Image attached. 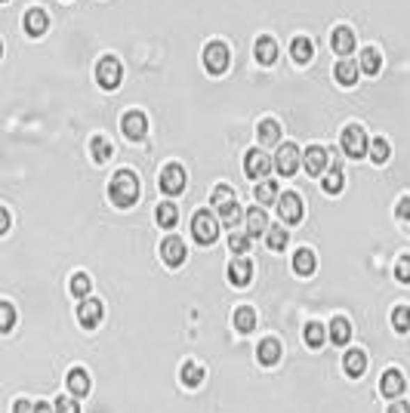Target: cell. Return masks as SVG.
Instances as JSON below:
<instances>
[{"instance_id": "17", "label": "cell", "mask_w": 410, "mask_h": 413, "mask_svg": "<svg viewBox=\"0 0 410 413\" xmlns=\"http://www.w3.org/2000/svg\"><path fill=\"white\" fill-rule=\"evenodd\" d=\"M164 195H182L185 191V170L179 163H170V167L161 170V179H157Z\"/></svg>"}, {"instance_id": "23", "label": "cell", "mask_w": 410, "mask_h": 413, "mask_svg": "<svg viewBox=\"0 0 410 413\" xmlns=\"http://www.w3.org/2000/svg\"><path fill=\"white\" fill-rule=\"evenodd\" d=\"M330 47H333V53H340V56H349L352 49H355V31L352 28H333V34H330Z\"/></svg>"}, {"instance_id": "3", "label": "cell", "mask_w": 410, "mask_h": 413, "mask_svg": "<svg viewBox=\"0 0 410 413\" xmlns=\"http://www.w3.org/2000/svg\"><path fill=\"white\" fill-rule=\"evenodd\" d=\"M74 315H77L81 330L93 333V330H99V324L105 321V302H102V299H96V296H86V299H81V305L74 309Z\"/></svg>"}, {"instance_id": "19", "label": "cell", "mask_w": 410, "mask_h": 413, "mask_svg": "<svg viewBox=\"0 0 410 413\" xmlns=\"http://www.w3.org/2000/svg\"><path fill=\"white\" fill-rule=\"evenodd\" d=\"M302 167L308 170V176H321L324 170L330 167V154H327V148H321V145H308V148H306V154H302Z\"/></svg>"}, {"instance_id": "48", "label": "cell", "mask_w": 410, "mask_h": 413, "mask_svg": "<svg viewBox=\"0 0 410 413\" xmlns=\"http://www.w3.org/2000/svg\"><path fill=\"white\" fill-rule=\"evenodd\" d=\"M386 413H410V401H392L386 407Z\"/></svg>"}, {"instance_id": "4", "label": "cell", "mask_w": 410, "mask_h": 413, "mask_svg": "<svg viewBox=\"0 0 410 413\" xmlns=\"http://www.w3.org/2000/svg\"><path fill=\"white\" fill-rule=\"evenodd\" d=\"M191 238L198 241L200 247L216 244V238H219V222L213 219L210 210H198L191 216Z\"/></svg>"}, {"instance_id": "25", "label": "cell", "mask_w": 410, "mask_h": 413, "mask_svg": "<svg viewBox=\"0 0 410 413\" xmlns=\"http://www.w3.org/2000/svg\"><path fill=\"white\" fill-rule=\"evenodd\" d=\"M124 133L129 139H145V133H148V120L142 111H127L124 115Z\"/></svg>"}, {"instance_id": "30", "label": "cell", "mask_w": 410, "mask_h": 413, "mask_svg": "<svg viewBox=\"0 0 410 413\" xmlns=\"http://www.w3.org/2000/svg\"><path fill=\"white\" fill-rule=\"evenodd\" d=\"M90 290H93V277L90 275H86V272H74V275H71V281H68V293L71 296L86 299V296H90Z\"/></svg>"}, {"instance_id": "41", "label": "cell", "mask_w": 410, "mask_h": 413, "mask_svg": "<svg viewBox=\"0 0 410 413\" xmlns=\"http://www.w3.org/2000/svg\"><path fill=\"white\" fill-rule=\"evenodd\" d=\"M367 152H370V161L373 163H386L388 158H392V148H388V142L383 139V136H377L367 145Z\"/></svg>"}, {"instance_id": "27", "label": "cell", "mask_w": 410, "mask_h": 413, "mask_svg": "<svg viewBox=\"0 0 410 413\" xmlns=\"http://www.w3.org/2000/svg\"><path fill=\"white\" fill-rule=\"evenodd\" d=\"M262 232H269L265 206H250V210H247V238H259Z\"/></svg>"}, {"instance_id": "14", "label": "cell", "mask_w": 410, "mask_h": 413, "mask_svg": "<svg viewBox=\"0 0 410 413\" xmlns=\"http://www.w3.org/2000/svg\"><path fill=\"white\" fill-rule=\"evenodd\" d=\"M204 65L210 74H222V71L228 68V47L222 44V40H210V44L204 47Z\"/></svg>"}, {"instance_id": "36", "label": "cell", "mask_w": 410, "mask_h": 413, "mask_svg": "<svg viewBox=\"0 0 410 413\" xmlns=\"http://www.w3.org/2000/svg\"><path fill=\"white\" fill-rule=\"evenodd\" d=\"M321 188L327 191V195H340V191L345 188V176H342V170H340V167H330V173L324 176V182H321Z\"/></svg>"}, {"instance_id": "46", "label": "cell", "mask_w": 410, "mask_h": 413, "mask_svg": "<svg viewBox=\"0 0 410 413\" xmlns=\"http://www.w3.org/2000/svg\"><path fill=\"white\" fill-rule=\"evenodd\" d=\"M10 225H13V216H10V210H6V206H0V238H3V234L10 232Z\"/></svg>"}, {"instance_id": "38", "label": "cell", "mask_w": 410, "mask_h": 413, "mask_svg": "<svg viewBox=\"0 0 410 413\" xmlns=\"http://www.w3.org/2000/svg\"><path fill=\"white\" fill-rule=\"evenodd\" d=\"M256 136L262 145H271V142H278L281 139V127H278V120H262V124L256 127Z\"/></svg>"}, {"instance_id": "15", "label": "cell", "mask_w": 410, "mask_h": 413, "mask_svg": "<svg viewBox=\"0 0 410 413\" xmlns=\"http://www.w3.org/2000/svg\"><path fill=\"white\" fill-rule=\"evenodd\" d=\"M120 62L114 59V56H102L99 59V65H96V77H99V83H102L105 90H118L120 87Z\"/></svg>"}, {"instance_id": "5", "label": "cell", "mask_w": 410, "mask_h": 413, "mask_svg": "<svg viewBox=\"0 0 410 413\" xmlns=\"http://www.w3.org/2000/svg\"><path fill=\"white\" fill-rule=\"evenodd\" d=\"M207 380V364L194 355H182V364H179V382L185 389H200Z\"/></svg>"}, {"instance_id": "35", "label": "cell", "mask_w": 410, "mask_h": 413, "mask_svg": "<svg viewBox=\"0 0 410 413\" xmlns=\"http://www.w3.org/2000/svg\"><path fill=\"white\" fill-rule=\"evenodd\" d=\"M287 241H290V234H287L284 225H269V232H265V244H269V250H284Z\"/></svg>"}, {"instance_id": "51", "label": "cell", "mask_w": 410, "mask_h": 413, "mask_svg": "<svg viewBox=\"0 0 410 413\" xmlns=\"http://www.w3.org/2000/svg\"><path fill=\"white\" fill-rule=\"evenodd\" d=\"M0 3H6V0H0Z\"/></svg>"}, {"instance_id": "21", "label": "cell", "mask_w": 410, "mask_h": 413, "mask_svg": "<svg viewBox=\"0 0 410 413\" xmlns=\"http://www.w3.org/2000/svg\"><path fill=\"white\" fill-rule=\"evenodd\" d=\"M327 339L336 348L349 346L352 343V321H349V318H345V315H333V321H330V327H327Z\"/></svg>"}, {"instance_id": "2", "label": "cell", "mask_w": 410, "mask_h": 413, "mask_svg": "<svg viewBox=\"0 0 410 413\" xmlns=\"http://www.w3.org/2000/svg\"><path fill=\"white\" fill-rule=\"evenodd\" d=\"M213 210L219 213L222 225L226 229H235L237 225V216H241V206H237V197L228 185H216L213 188Z\"/></svg>"}, {"instance_id": "26", "label": "cell", "mask_w": 410, "mask_h": 413, "mask_svg": "<svg viewBox=\"0 0 410 413\" xmlns=\"http://www.w3.org/2000/svg\"><path fill=\"white\" fill-rule=\"evenodd\" d=\"M19 324V309L10 299H0V337H10Z\"/></svg>"}, {"instance_id": "45", "label": "cell", "mask_w": 410, "mask_h": 413, "mask_svg": "<svg viewBox=\"0 0 410 413\" xmlns=\"http://www.w3.org/2000/svg\"><path fill=\"white\" fill-rule=\"evenodd\" d=\"M395 216H398L401 222L407 225V232H410V195H404L398 204H395Z\"/></svg>"}, {"instance_id": "50", "label": "cell", "mask_w": 410, "mask_h": 413, "mask_svg": "<svg viewBox=\"0 0 410 413\" xmlns=\"http://www.w3.org/2000/svg\"><path fill=\"white\" fill-rule=\"evenodd\" d=\"M0 59H3V44H0Z\"/></svg>"}, {"instance_id": "42", "label": "cell", "mask_w": 410, "mask_h": 413, "mask_svg": "<svg viewBox=\"0 0 410 413\" xmlns=\"http://www.w3.org/2000/svg\"><path fill=\"white\" fill-rule=\"evenodd\" d=\"M53 410L56 413H84L81 401H77V398H71V395H59V398H56Z\"/></svg>"}, {"instance_id": "32", "label": "cell", "mask_w": 410, "mask_h": 413, "mask_svg": "<svg viewBox=\"0 0 410 413\" xmlns=\"http://www.w3.org/2000/svg\"><path fill=\"white\" fill-rule=\"evenodd\" d=\"M379 65H383V59H379V49L364 47L361 49V62H358V71H364V74H377Z\"/></svg>"}, {"instance_id": "1", "label": "cell", "mask_w": 410, "mask_h": 413, "mask_svg": "<svg viewBox=\"0 0 410 413\" xmlns=\"http://www.w3.org/2000/svg\"><path fill=\"white\" fill-rule=\"evenodd\" d=\"M108 197H111V204L120 206V210L133 206L136 201H139V176H136L133 170H120V173H114L111 182H108Z\"/></svg>"}, {"instance_id": "44", "label": "cell", "mask_w": 410, "mask_h": 413, "mask_svg": "<svg viewBox=\"0 0 410 413\" xmlns=\"http://www.w3.org/2000/svg\"><path fill=\"white\" fill-rule=\"evenodd\" d=\"M395 281L410 284V256H407V253L395 259Z\"/></svg>"}, {"instance_id": "33", "label": "cell", "mask_w": 410, "mask_h": 413, "mask_svg": "<svg viewBox=\"0 0 410 413\" xmlns=\"http://www.w3.org/2000/svg\"><path fill=\"white\" fill-rule=\"evenodd\" d=\"M336 81H340L342 87H352V83L358 81V62H352V59L336 62Z\"/></svg>"}, {"instance_id": "16", "label": "cell", "mask_w": 410, "mask_h": 413, "mask_svg": "<svg viewBox=\"0 0 410 413\" xmlns=\"http://www.w3.org/2000/svg\"><path fill=\"white\" fill-rule=\"evenodd\" d=\"M226 277H228V284L232 287H247L250 281H253V262L250 259H244V256H235L232 262H228V268H226Z\"/></svg>"}, {"instance_id": "12", "label": "cell", "mask_w": 410, "mask_h": 413, "mask_svg": "<svg viewBox=\"0 0 410 413\" xmlns=\"http://www.w3.org/2000/svg\"><path fill=\"white\" fill-rule=\"evenodd\" d=\"M278 213L281 219H284L287 225H297L302 222V197L297 195V191H284V195H278Z\"/></svg>"}, {"instance_id": "13", "label": "cell", "mask_w": 410, "mask_h": 413, "mask_svg": "<svg viewBox=\"0 0 410 413\" xmlns=\"http://www.w3.org/2000/svg\"><path fill=\"white\" fill-rule=\"evenodd\" d=\"M367 367H370V358H367L364 348H349V352L342 355V373L349 376V380H364Z\"/></svg>"}, {"instance_id": "6", "label": "cell", "mask_w": 410, "mask_h": 413, "mask_svg": "<svg viewBox=\"0 0 410 413\" xmlns=\"http://www.w3.org/2000/svg\"><path fill=\"white\" fill-rule=\"evenodd\" d=\"M157 256H161V262H164L167 268H179L185 259H189V247H185L182 238L170 234V238L161 241V247H157Z\"/></svg>"}, {"instance_id": "39", "label": "cell", "mask_w": 410, "mask_h": 413, "mask_svg": "<svg viewBox=\"0 0 410 413\" xmlns=\"http://www.w3.org/2000/svg\"><path fill=\"white\" fill-rule=\"evenodd\" d=\"M392 330L410 333V305H395L392 309Z\"/></svg>"}, {"instance_id": "24", "label": "cell", "mask_w": 410, "mask_h": 413, "mask_svg": "<svg viewBox=\"0 0 410 413\" xmlns=\"http://www.w3.org/2000/svg\"><path fill=\"white\" fill-rule=\"evenodd\" d=\"M302 343H306V348L318 352V348L327 343V330H324V324L321 321H308L306 327H302Z\"/></svg>"}, {"instance_id": "31", "label": "cell", "mask_w": 410, "mask_h": 413, "mask_svg": "<svg viewBox=\"0 0 410 413\" xmlns=\"http://www.w3.org/2000/svg\"><path fill=\"white\" fill-rule=\"evenodd\" d=\"M155 219H157V225H161V229H173V225L179 222V210H176V204H170V201L157 204Z\"/></svg>"}, {"instance_id": "29", "label": "cell", "mask_w": 410, "mask_h": 413, "mask_svg": "<svg viewBox=\"0 0 410 413\" xmlns=\"http://www.w3.org/2000/svg\"><path fill=\"white\" fill-rule=\"evenodd\" d=\"M253 53H256V62H259V65H271V62L278 59V47H275V40H271L269 34H262V38L256 40V49H253Z\"/></svg>"}, {"instance_id": "43", "label": "cell", "mask_w": 410, "mask_h": 413, "mask_svg": "<svg viewBox=\"0 0 410 413\" xmlns=\"http://www.w3.org/2000/svg\"><path fill=\"white\" fill-rule=\"evenodd\" d=\"M228 250H232L235 256H244L250 250V238L247 234H241V232H232L228 234Z\"/></svg>"}, {"instance_id": "47", "label": "cell", "mask_w": 410, "mask_h": 413, "mask_svg": "<svg viewBox=\"0 0 410 413\" xmlns=\"http://www.w3.org/2000/svg\"><path fill=\"white\" fill-rule=\"evenodd\" d=\"M34 410V404L28 401V398H16V401H13V413H31Z\"/></svg>"}, {"instance_id": "40", "label": "cell", "mask_w": 410, "mask_h": 413, "mask_svg": "<svg viewBox=\"0 0 410 413\" xmlns=\"http://www.w3.org/2000/svg\"><path fill=\"white\" fill-rule=\"evenodd\" d=\"M290 53H293V59L299 62V65H306L308 59H312V40L308 38H293V44H290Z\"/></svg>"}, {"instance_id": "28", "label": "cell", "mask_w": 410, "mask_h": 413, "mask_svg": "<svg viewBox=\"0 0 410 413\" xmlns=\"http://www.w3.org/2000/svg\"><path fill=\"white\" fill-rule=\"evenodd\" d=\"M47 25H49V19L40 6H31V10L25 13V31L31 34V38H40V34L47 31Z\"/></svg>"}, {"instance_id": "49", "label": "cell", "mask_w": 410, "mask_h": 413, "mask_svg": "<svg viewBox=\"0 0 410 413\" xmlns=\"http://www.w3.org/2000/svg\"><path fill=\"white\" fill-rule=\"evenodd\" d=\"M31 413H56V410H53V404L38 401V404H34V410H31Z\"/></svg>"}, {"instance_id": "20", "label": "cell", "mask_w": 410, "mask_h": 413, "mask_svg": "<svg viewBox=\"0 0 410 413\" xmlns=\"http://www.w3.org/2000/svg\"><path fill=\"white\" fill-rule=\"evenodd\" d=\"M256 324H259V318H256L253 305H237L232 311V327L237 333H244V337H250V333L256 330Z\"/></svg>"}, {"instance_id": "37", "label": "cell", "mask_w": 410, "mask_h": 413, "mask_svg": "<svg viewBox=\"0 0 410 413\" xmlns=\"http://www.w3.org/2000/svg\"><path fill=\"white\" fill-rule=\"evenodd\" d=\"M90 154H93V161H96V163H102V161H108L114 154V148H111V142H108L105 136H93Z\"/></svg>"}, {"instance_id": "18", "label": "cell", "mask_w": 410, "mask_h": 413, "mask_svg": "<svg viewBox=\"0 0 410 413\" xmlns=\"http://www.w3.org/2000/svg\"><path fill=\"white\" fill-rule=\"evenodd\" d=\"M244 170H247L250 179H265V173L271 170L269 154H265L262 148H250V152L244 154Z\"/></svg>"}, {"instance_id": "22", "label": "cell", "mask_w": 410, "mask_h": 413, "mask_svg": "<svg viewBox=\"0 0 410 413\" xmlns=\"http://www.w3.org/2000/svg\"><path fill=\"white\" fill-rule=\"evenodd\" d=\"M293 272H297L299 277H312L315 272H318V256H315V250L299 247V250L293 253Z\"/></svg>"}, {"instance_id": "11", "label": "cell", "mask_w": 410, "mask_h": 413, "mask_svg": "<svg viewBox=\"0 0 410 413\" xmlns=\"http://www.w3.org/2000/svg\"><path fill=\"white\" fill-rule=\"evenodd\" d=\"M299 161H302L299 148L293 145V142H287V145L278 148V154H275V161H271V167H275L281 176H293V173L299 170Z\"/></svg>"}, {"instance_id": "8", "label": "cell", "mask_w": 410, "mask_h": 413, "mask_svg": "<svg viewBox=\"0 0 410 413\" xmlns=\"http://www.w3.org/2000/svg\"><path fill=\"white\" fill-rule=\"evenodd\" d=\"M65 386H68V395L71 398H90V391H93V380H90V373H86V367L84 364H74V367H68V373H65Z\"/></svg>"}, {"instance_id": "9", "label": "cell", "mask_w": 410, "mask_h": 413, "mask_svg": "<svg viewBox=\"0 0 410 413\" xmlns=\"http://www.w3.org/2000/svg\"><path fill=\"white\" fill-rule=\"evenodd\" d=\"M342 152L349 158H364L367 154V133L361 124H349L342 130Z\"/></svg>"}, {"instance_id": "7", "label": "cell", "mask_w": 410, "mask_h": 413, "mask_svg": "<svg viewBox=\"0 0 410 413\" xmlns=\"http://www.w3.org/2000/svg\"><path fill=\"white\" fill-rule=\"evenodd\" d=\"M377 391H379L383 398H392V401H398V398L407 391V376L401 373L398 367H388V370H383V373H379Z\"/></svg>"}, {"instance_id": "10", "label": "cell", "mask_w": 410, "mask_h": 413, "mask_svg": "<svg viewBox=\"0 0 410 413\" xmlns=\"http://www.w3.org/2000/svg\"><path fill=\"white\" fill-rule=\"evenodd\" d=\"M281 358H284V343L278 337H262L256 343V361L262 367H278Z\"/></svg>"}, {"instance_id": "34", "label": "cell", "mask_w": 410, "mask_h": 413, "mask_svg": "<svg viewBox=\"0 0 410 413\" xmlns=\"http://www.w3.org/2000/svg\"><path fill=\"white\" fill-rule=\"evenodd\" d=\"M253 197H256V204L259 206H269V204H275L278 201V185L275 182H269V179H262L253 188Z\"/></svg>"}]
</instances>
